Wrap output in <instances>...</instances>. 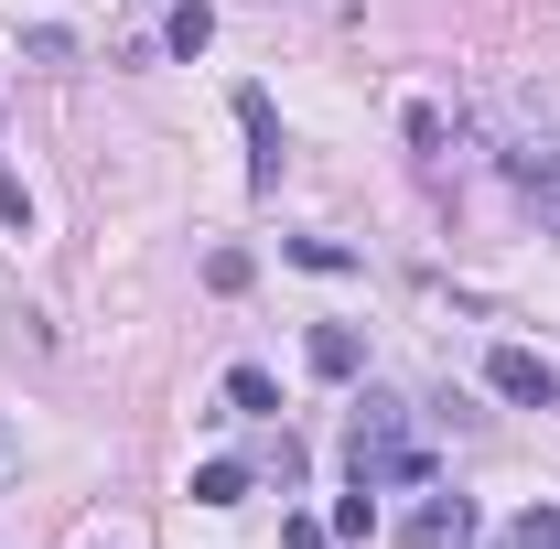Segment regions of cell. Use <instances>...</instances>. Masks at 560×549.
<instances>
[{
    "label": "cell",
    "instance_id": "obj_12",
    "mask_svg": "<svg viewBox=\"0 0 560 549\" xmlns=\"http://www.w3.org/2000/svg\"><path fill=\"white\" fill-rule=\"evenodd\" d=\"M291 259H302V270H355L346 237H291Z\"/></svg>",
    "mask_w": 560,
    "mask_h": 549
},
{
    "label": "cell",
    "instance_id": "obj_1",
    "mask_svg": "<svg viewBox=\"0 0 560 549\" xmlns=\"http://www.w3.org/2000/svg\"><path fill=\"white\" fill-rule=\"evenodd\" d=\"M346 475L366 484V495H420V484H431V442L410 431V410H399V399H366V410H355Z\"/></svg>",
    "mask_w": 560,
    "mask_h": 549
},
{
    "label": "cell",
    "instance_id": "obj_8",
    "mask_svg": "<svg viewBox=\"0 0 560 549\" xmlns=\"http://www.w3.org/2000/svg\"><path fill=\"white\" fill-rule=\"evenodd\" d=\"M486 549H560V506H528V517H506Z\"/></svg>",
    "mask_w": 560,
    "mask_h": 549
},
{
    "label": "cell",
    "instance_id": "obj_11",
    "mask_svg": "<svg viewBox=\"0 0 560 549\" xmlns=\"http://www.w3.org/2000/svg\"><path fill=\"white\" fill-rule=\"evenodd\" d=\"M237 495H248V464H206L195 475V506H237Z\"/></svg>",
    "mask_w": 560,
    "mask_h": 549
},
{
    "label": "cell",
    "instance_id": "obj_7",
    "mask_svg": "<svg viewBox=\"0 0 560 549\" xmlns=\"http://www.w3.org/2000/svg\"><path fill=\"white\" fill-rule=\"evenodd\" d=\"M517 195L539 215H560V151H517Z\"/></svg>",
    "mask_w": 560,
    "mask_h": 549
},
{
    "label": "cell",
    "instance_id": "obj_2",
    "mask_svg": "<svg viewBox=\"0 0 560 549\" xmlns=\"http://www.w3.org/2000/svg\"><path fill=\"white\" fill-rule=\"evenodd\" d=\"M486 388L506 399V410H560V366L539 355V344H495V355H486Z\"/></svg>",
    "mask_w": 560,
    "mask_h": 549
},
{
    "label": "cell",
    "instance_id": "obj_13",
    "mask_svg": "<svg viewBox=\"0 0 560 549\" xmlns=\"http://www.w3.org/2000/svg\"><path fill=\"white\" fill-rule=\"evenodd\" d=\"M0 226H33V195H22L11 173H0Z\"/></svg>",
    "mask_w": 560,
    "mask_h": 549
},
{
    "label": "cell",
    "instance_id": "obj_4",
    "mask_svg": "<svg viewBox=\"0 0 560 549\" xmlns=\"http://www.w3.org/2000/svg\"><path fill=\"white\" fill-rule=\"evenodd\" d=\"M399 539H410V549H475V506L420 484V506H410V528H399Z\"/></svg>",
    "mask_w": 560,
    "mask_h": 549
},
{
    "label": "cell",
    "instance_id": "obj_3",
    "mask_svg": "<svg viewBox=\"0 0 560 549\" xmlns=\"http://www.w3.org/2000/svg\"><path fill=\"white\" fill-rule=\"evenodd\" d=\"M237 130H248V184H259V195H280V162H291V140H280L270 86H237Z\"/></svg>",
    "mask_w": 560,
    "mask_h": 549
},
{
    "label": "cell",
    "instance_id": "obj_10",
    "mask_svg": "<svg viewBox=\"0 0 560 549\" xmlns=\"http://www.w3.org/2000/svg\"><path fill=\"white\" fill-rule=\"evenodd\" d=\"M324 528H335V539H377V495H366V484L335 495V517H324Z\"/></svg>",
    "mask_w": 560,
    "mask_h": 549
},
{
    "label": "cell",
    "instance_id": "obj_6",
    "mask_svg": "<svg viewBox=\"0 0 560 549\" xmlns=\"http://www.w3.org/2000/svg\"><path fill=\"white\" fill-rule=\"evenodd\" d=\"M226 410H237V420H270L280 410V377H270V366H237V377H226Z\"/></svg>",
    "mask_w": 560,
    "mask_h": 549
},
{
    "label": "cell",
    "instance_id": "obj_5",
    "mask_svg": "<svg viewBox=\"0 0 560 549\" xmlns=\"http://www.w3.org/2000/svg\"><path fill=\"white\" fill-rule=\"evenodd\" d=\"M302 355H313V377H355V366H366V335H355V324H313Z\"/></svg>",
    "mask_w": 560,
    "mask_h": 549
},
{
    "label": "cell",
    "instance_id": "obj_9",
    "mask_svg": "<svg viewBox=\"0 0 560 549\" xmlns=\"http://www.w3.org/2000/svg\"><path fill=\"white\" fill-rule=\"evenodd\" d=\"M162 44H173V55H206V44H215V11H206V0H173Z\"/></svg>",
    "mask_w": 560,
    "mask_h": 549
},
{
    "label": "cell",
    "instance_id": "obj_14",
    "mask_svg": "<svg viewBox=\"0 0 560 549\" xmlns=\"http://www.w3.org/2000/svg\"><path fill=\"white\" fill-rule=\"evenodd\" d=\"M291 549H335V528L324 517H291Z\"/></svg>",
    "mask_w": 560,
    "mask_h": 549
}]
</instances>
